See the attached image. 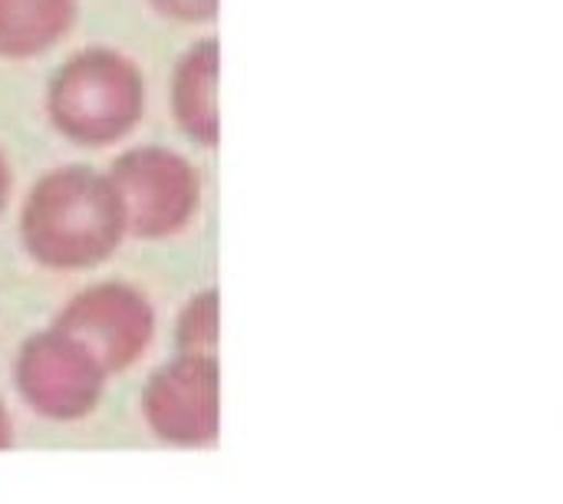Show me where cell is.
Returning a JSON list of instances; mask_svg holds the SVG:
<instances>
[{"mask_svg": "<svg viewBox=\"0 0 563 504\" xmlns=\"http://www.w3.org/2000/svg\"><path fill=\"white\" fill-rule=\"evenodd\" d=\"M125 231V208L112 178L92 168L49 172L36 182L20 215L26 254L49 271L102 264Z\"/></svg>", "mask_w": 563, "mask_h": 504, "instance_id": "obj_1", "label": "cell"}, {"mask_svg": "<svg viewBox=\"0 0 563 504\" xmlns=\"http://www.w3.org/2000/svg\"><path fill=\"white\" fill-rule=\"evenodd\" d=\"M145 83L132 59L112 50H86L59 66L46 92L49 122L76 145L122 142L142 119Z\"/></svg>", "mask_w": 563, "mask_h": 504, "instance_id": "obj_2", "label": "cell"}, {"mask_svg": "<svg viewBox=\"0 0 563 504\" xmlns=\"http://www.w3.org/2000/svg\"><path fill=\"white\" fill-rule=\"evenodd\" d=\"M112 185L125 208V228L135 238H172L201 205V178L188 158L172 149H132L115 158Z\"/></svg>", "mask_w": 563, "mask_h": 504, "instance_id": "obj_3", "label": "cell"}, {"mask_svg": "<svg viewBox=\"0 0 563 504\" xmlns=\"http://www.w3.org/2000/svg\"><path fill=\"white\" fill-rule=\"evenodd\" d=\"M16 390L46 419H79L96 409L106 370L63 330L33 337L16 357Z\"/></svg>", "mask_w": 563, "mask_h": 504, "instance_id": "obj_4", "label": "cell"}, {"mask_svg": "<svg viewBox=\"0 0 563 504\" xmlns=\"http://www.w3.org/2000/svg\"><path fill=\"white\" fill-rule=\"evenodd\" d=\"M56 330L89 350L106 373L132 366L155 333V314L142 294L122 284H102L79 294L56 320Z\"/></svg>", "mask_w": 563, "mask_h": 504, "instance_id": "obj_5", "label": "cell"}, {"mask_svg": "<svg viewBox=\"0 0 563 504\" xmlns=\"http://www.w3.org/2000/svg\"><path fill=\"white\" fill-rule=\"evenodd\" d=\"M142 409L152 432L175 446H211L218 439V363L211 353H181L162 366Z\"/></svg>", "mask_w": 563, "mask_h": 504, "instance_id": "obj_6", "label": "cell"}, {"mask_svg": "<svg viewBox=\"0 0 563 504\" xmlns=\"http://www.w3.org/2000/svg\"><path fill=\"white\" fill-rule=\"evenodd\" d=\"M218 40H201L195 43L175 69V83H172V109H175V122L178 129L205 145L214 149L221 139V125H218Z\"/></svg>", "mask_w": 563, "mask_h": 504, "instance_id": "obj_7", "label": "cell"}, {"mask_svg": "<svg viewBox=\"0 0 563 504\" xmlns=\"http://www.w3.org/2000/svg\"><path fill=\"white\" fill-rule=\"evenodd\" d=\"M79 0H0V56L30 59L76 26Z\"/></svg>", "mask_w": 563, "mask_h": 504, "instance_id": "obj_8", "label": "cell"}, {"mask_svg": "<svg viewBox=\"0 0 563 504\" xmlns=\"http://www.w3.org/2000/svg\"><path fill=\"white\" fill-rule=\"evenodd\" d=\"M178 350L181 353H214L218 343V294H198L178 317Z\"/></svg>", "mask_w": 563, "mask_h": 504, "instance_id": "obj_9", "label": "cell"}, {"mask_svg": "<svg viewBox=\"0 0 563 504\" xmlns=\"http://www.w3.org/2000/svg\"><path fill=\"white\" fill-rule=\"evenodd\" d=\"M162 17L178 23H205L218 17V0H148Z\"/></svg>", "mask_w": 563, "mask_h": 504, "instance_id": "obj_10", "label": "cell"}, {"mask_svg": "<svg viewBox=\"0 0 563 504\" xmlns=\"http://www.w3.org/2000/svg\"><path fill=\"white\" fill-rule=\"evenodd\" d=\"M7 198H10V168L0 155V211L7 208Z\"/></svg>", "mask_w": 563, "mask_h": 504, "instance_id": "obj_11", "label": "cell"}, {"mask_svg": "<svg viewBox=\"0 0 563 504\" xmlns=\"http://www.w3.org/2000/svg\"><path fill=\"white\" fill-rule=\"evenodd\" d=\"M3 446H10V419H7V409L0 403V449Z\"/></svg>", "mask_w": 563, "mask_h": 504, "instance_id": "obj_12", "label": "cell"}]
</instances>
